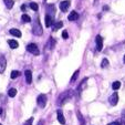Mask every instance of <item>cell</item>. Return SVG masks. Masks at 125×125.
Here are the masks:
<instances>
[{"instance_id":"6da1fadb","label":"cell","mask_w":125,"mask_h":125,"mask_svg":"<svg viewBox=\"0 0 125 125\" xmlns=\"http://www.w3.org/2000/svg\"><path fill=\"white\" fill-rule=\"evenodd\" d=\"M74 95V91L73 90H66V91H64L63 93H61V94L59 95V97H58V100H57V104L59 106H61V105H63L65 102H68L69 100L71 99V97Z\"/></svg>"},{"instance_id":"7a4b0ae2","label":"cell","mask_w":125,"mask_h":125,"mask_svg":"<svg viewBox=\"0 0 125 125\" xmlns=\"http://www.w3.org/2000/svg\"><path fill=\"white\" fill-rule=\"evenodd\" d=\"M32 32H33V34H35V35H42L43 28H42V26H41V23H40V19H39V18H37L35 21H34V23H33Z\"/></svg>"},{"instance_id":"3957f363","label":"cell","mask_w":125,"mask_h":125,"mask_svg":"<svg viewBox=\"0 0 125 125\" xmlns=\"http://www.w3.org/2000/svg\"><path fill=\"white\" fill-rule=\"evenodd\" d=\"M27 51L32 53L33 55H39L40 54V51H39V48L38 45L35 44V43H29L27 45Z\"/></svg>"},{"instance_id":"277c9868","label":"cell","mask_w":125,"mask_h":125,"mask_svg":"<svg viewBox=\"0 0 125 125\" xmlns=\"http://www.w3.org/2000/svg\"><path fill=\"white\" fill-rule=\"evenodd\" d=\"M37 103L40 106L41 109H44L45 105H47V95L45 94H40L37 99Z\"/></svg>"},{"instance_id":"5b68a950","label":"cell","mask_w":125,"mask_h":125,"mask_svg":"<svg viewBox=\"0 0 125 125\" xmlns=\"http://www.w3.org/2000/svg\"><path fill=\"white\" fill-rule=\"evenodd\" d=\"M109 101H110V104H111V105L115 106L116 104L118 103V94H117V92H114L113 94L110 96Z\"/></svg>"},{"instance_id":"8992f818","label":"cell","mask_w":125,"mask_h":125,"mask_svg":"<svg viewBox=\"0 0 125 125\" xmlns=\"http://www.w3.org/2000/svg\"><path fill=\"white\" fill-rule=\"evenodd\" d=\"M71 2L69 1V0H64V1H61L60 2V9H61L62 12H66L69 9V7H70Z\"/></svg>"},{"instance_id":"52a82bcc","label":"cell","mask_w":125,"mask_h":125,"mask_svg":"<svg viewBox=\"0 0 125 125\" xmlns=\"http://www.w3.org/2000/svg\"><path fill=\"white\" fill-rule=\"evenodd\" d=\"M95 42H96L97 51H102V49H103V38H102L101 35H96V38H95Z\"/></svg>"},{"instance_id":"ba28073f","label":"cell","mask_w":125,"mask_h":125,"mask_svg":"<svg viewBox=\"0 0 125 125\" xmlns=\"http://www.w3.org/2000/svg\"><path fill=\"white\" fill-rule=\"evenodd\" d=\"M6 66H7V60L5 57L0 58V73H3L6 70Z\"/></svg>"},{"instance_id":"9c48e42d","label":"cell","mask_w":125,"mask_h":125,"mask_svg":"<svg viewBox=\"0 0 125 125\" xmlns=\"http://www.w3.org/2000/svg\"><path fill=\"white\" fill-rule=\"evenodd\" d=\"M24 78H26V82L28 84H31L32 83V72L30 70H26L24 72Z\"/></svg>"},{"instance_id":"30bf717a","label":"cell","mask_w":125,"mask_h":125,"mask_svg":"<svg viewBox=\"0 0 125 125\" xmlns=\"http://www.w3.org/2000/svg\"><path fill=\"white\" fill-rule=\"evenodd\" d=\"M57 115H58V121H59L62 125H65V118H64V115H63L61 110H58Z\"/></svg>"},{"instance_id":"8fae6325","label":"cell","mask_w":125,"mask_h":125,"mask_svg":"<svg viewBox=\"0 0 125 125\" xmlns=\"http://www.w3.org/2000/svg\"><path fill=\"white\" fill-rule=\"evenodd\" d=\"M10 34L11 35H13V37H17V38H20L22 35V33H21V31L19 30V29H14V28H12V29H10Z\"/></svg>"},{"instance_id":"7c38bea8","label":"cell","mask_w":125,"mask_h":125,"mask_svg":"<svg viewBox=\"0 0 125 125\" xmlns=\"http://www.w3.org/2000/svg\"><path fill=\"white\" fill-rule=\"evenodd\" d=\"M52 24H53V17L50 16V14H47V16H45V27L49 28Z\"/></svg>"},{"instance_id":"4fadbf2b","label":"cell","mask_w":125,"mask_h":125,"mask_svg":"<svg viewBox=\"0 0 125 125\" xmlns=\"http://www.w3.org/2000/svg\"><path fill=\"white\" fill-rule=\"evenodd\" d=\"M78 18H79V13L76 11H71V13L68 17V19L70 21H75V20H78Z\"/></svg>"},{"instance_id":"5bb4252c","label":"cell","mask_w":125,"mask_h":125,"mask_svg":"<svg viewBox=\"0 0 125 125\" xmlns=\"http://www.w3.org/2000/svg\"><path fill=\"white\" fill-rule=\"evenodd\" d=\"M86 82H87V79H86V78L83 79L82 82H81V83H80V85L78 86V91H79V92H82V91L84 90L85 87H86Z\"/></svg>"},{"instance_id":"9a60e30c","label":"cell","mask_w":125,"mask_h":125,"mask_svg":"<svg viewBox=\"0 0 125 125\" xmlns=\"http://www.w3.org/2000/svg\"><path fill=\"white\" fill-rule=\"evenodd\" d=\"M8 44H9V47L11 48V49H17V48L19 47V43H18V41L12 40V39L8 40Z\"/></svg>"},{"instance_id":"2e32d148","label":"cell","mask_w":125,"mask_h":125,"mask_svg":"<svg viewBox=\"0 0 125 125\" xmlns=\"http://www.w3.org/2000/svg\"><path fill=\"white\" fill-rule=\"evenodd\" d=\"M54 44H55L54 39H53V38H50L49 41H48V43H47V49L48 50H52L53 48H54Z\"/></svg>"},{"instance_id":"e0dca14e","label":"cell","mask_w":125,"mask_h":125,"mask_svg":"<svg viewBox=\"0 0 125 125\" xmlns=\"http://www.w3.org/2000/svg\"><path fill=\"white\" fill-rule=\"evenodd\" d=\"M47 11H48V14H54L55 13V7L53 5H48L47 6Z\"/></svg>"},{"instance_id":"ac0fdd59","label":"cell","mask_w":125,"mask_h":125,"mask_svg":"<svg viewBox=\"0 0 125 125\" xmlns=\"http://www.w3.org/2000/svg\"><path fill=\"white\" fill-rule=\"evenodd\" d=\"M62 27H63V22H62V21H58L57 23H54V26H53V29H52V30H53V31H58L59 29H61Z\"/></svg>"},{"instance_id":"d6986e66","label":"cell","mask_w":125,"mask_h":125,"mask_svg":"<svg viewBox=\"0 0 125 125\" xmlns=\"http://www.w3.org/2000/svg\"><path fill=\"white\" fill-rule=\"evenodd\" d=\"M3 1H5V5H6V7H7L8 9H11V8L13 7V5H14L13 0H3Z\"/></svg>"},{"instance_id":"ffe728a7","label":"cell","mask_w":125,"mask_h":125,"mask_svg":"<svg viewBox=\"0 0 125 125\" xmlns=\"http://www.w3.org/2000/svg\"><path fill=\"white\" fill-rule=\"evenodd\" d=\"M17 95V90L14 89V87H12V89H9V91H8V96L9 97H14Z\"/></svg>"},{"instance_id":"44dd1931","label":"cell","mask_w":125,"mask_h":125,"mask_svg":"<svg viewBox=\"0 0 125 125\" xmlns=\"http://www.w3.org/2000/svg\"><path fill=\"white\" fill-rule=\"evenodd\" d=\"M20 75H21V73H20V71H17V70L12 71V72H11V74H10V76H11V79H17V78H19Z\"/></svg>"},{"instance_id":"7402d4cb","label":"cell","mask_w":125,"mask_h":125,"mask_svg":"<svg viewBox=\"0 0 125 125\" xmlns=\"http://www.w3.org/2000/svg\"><path fill=\"white\" fill-rule=\"evenodd\" d=\"M76 115H78V118H79V121H80L81 125H85V121H84V118H83V116H82V114H81L80 111H76Z\"/></svg>"},{"instance_id":"603a6c76","label":"cell","mask_w":125,"mask_h":125,"mask_svg":"<svg viewBox=\"0 0 125 125\" xmlns=\"http://www.w3.org/2000/svg\"><path fill=\"white\" fill-rule=\"evenodd\" d=\"M79 73H80V71H79V70H76L75 72H74L73 75H72V78H71V83H74V82H75V80L78 79Z\"/></svg>"},{"instance_id":"cb8c5ba5","label":"cell","mask_w":125,"mask_h":125,"mask_svg":"<svg viewBox=\"0 0 125 125\" xmlns=\"http://www.w3.org/2000/svg\"><path fill=\"white\" fill-rule=\"evenodd\" d=\"M112 87H113V90H118L121 87V82L120 81H115V82H113V84H112Z\"/></svg>"},{"instance_id":"d4e9b609","label":"cell","mask_w":125,"mask_h":125,"mask_svg":"<svg viewBox=\"0 0 125 125\" xmlns=\"http://www.w3.org/2000/svg\"><path fill=\"white\" fill-rule=\"evenodd\" d=\"M21 19H22V21L23 22H30L31 21V18H30V16H28V14H22V17H21Z\"/></svg>"},{"instance_id":"484cf974","label":"cell","mask_w":125,"mask_h":125,"mask_svg":"<svg viewBox=\"0 0 125 125\" xmlns=\"http://www.w3.org/2000/svg\"><path fill=\"white\" fill-rule=\"evenodd\" d=\"M109 66V60L107 59H103L102 60V63H101V68H107Z\"/></svg>"},{"instance_id":"4316f807","label":"cell","mask_w":125,"mask_h":125,"mask_svg":"<svg viewBox=\"0 0 125 125\" xmlns=\"http://www.w3.org/2000/svg\"><path fill=\"white\" fill-rule=\"evenodd\" d=\"M30 8L33 10V11H37V10L39 9V6L37 5L35 2H31V3H30Z\"/></svg>"},{"instance_id":"83f0119b","label":"cell","mask_w":125,"mask_h":125,"mask_svg":"<svg viewBox=\"0 0 125 125\" xmlns=\"http://www.w3.org/2000/svg\"><path fill=\"white\" fill-rule=\"evenodd\" d=\"M62 38H63L64 40H66V39L69 38V34H68V31L66 30H64L63 32H62Z\"/></svg>"},{"instance_id":"f1b7e54d","label":"cell","mask_w":125,"mask_h":125,"mask_svg":"<svg viewBox=\"0 0 125 125\" xmlns=\"http://www.w3.org/2000/svg\"><path fill=\"white\" fill-rule=\"evenodd\" d=\"M32 123H33V117H30L26 123H24V125H32Z\"/></svg>"},{"instance_id":"f546056e","label":"cell","mask_w":125,"mask_h":125,"mask_svg":"<svg viewBox=\"0 0 125 125\" xmlns=\"http://www.w3.org/2000/svg\"><path fill=\"white\" fill-rule=\"evenodd\" d=\"M107 125H122L120 122H111V123H109Z\"/></svg>"},{"instance_id":"4dcf8cb0","label":"cell","mask_w":125,"mask_h":125,"mask_svg":"<svg viewBox=\"0 0 125 125\" xmlns=\"http://www.w3.org/2000/svg\"><path fill=\"white\" fill-rule=\"evenodd\" d=\"M26 8H27L26 5H22V6H21V10H22V11H24V10H26Z\"/></svg>"},{"instance_id":"1f68e13d","label":"cell","mask_w":125,"mask_h":125,"mask_svg":"<svg viewBox=\"0 0 125 125\" xmlns=\"http://www.w3.org/2000/svg\"><path fill=\"white\" fill-rule=\"evenodd\" d=\"M103 10H109V6H104V7H103Z\"/></svg>"},{"instance_id":"d6a6232c","label":"cell","mask_w":125,"mask_h":125,"mask_svg":"<svg viewBox=\"0 0 125 125\" xmlns=\"http://www.w3.org/2000/svg\"><path fill=\"white\" fill-rule=\"evenodd\" d=\"M122 124L125 125V117H122Z\"/></svg>"},{"instance_id":"836d02e7","label":"cell","mask_w":125,"mask_h":125,"mask_svg":"<svg viewBox=\"0 0 125 125\" xmlns=\"http://www.w3.org/2000/svg\"><path fill=\"white\" fill-rule=\"evenodd\" d=\"M38 125H43V121H42V120H41V121H39Z\"/></svg>"},{"instance_id":"e575fe53","label":"cell","mask_w":125,"mask_h":125,"mask_svg":"<svg viewBox=\"0 0 125 125\" xmlns=\"http://www.w3.org/2000/svg\"><path fill=\"white\" fill-rule=\"evenodd\" d=\"M2 113V110H1V107H0V114Z\"/></svg>"},{"instance_id":"d590c367","label":"cell","mask_w":125,"mask_h":125,"mask_svg":"<svg viewBox=\"0 0 125 125\" xmlns=\"http://www.w3.org/2000/svg\"><path fill=\"white\" fill-rule=\"evenodd\" d=\"M124 63H125V54H124Z\"/></svg>"},{"instance_id":"8d00e7d4","label":"cell","mask_w":125,"mask_h":125,"mask_svg":"<svg viewBox=\"0 0 125 125\" xmlns=\"http://www.w3.org/2000/svg\"><path fill=\"white\" fill-rule=\"evenodd\" d=\"M44 1H47V0H44Z\"/></svg>"},{"instance_id":"74e56055","label":"cell","mask_w":125,"mask_h":125,"mask_svg":"<svg viewBox=\"0 0 125 125\" xmlns=\"http://www.w3.org/2000/svg\"><path fill=\"white\" fill-rule=\"evenodd\" d=\"M0 125H2V124H0Z\"/></svg>"}]
</instances>
